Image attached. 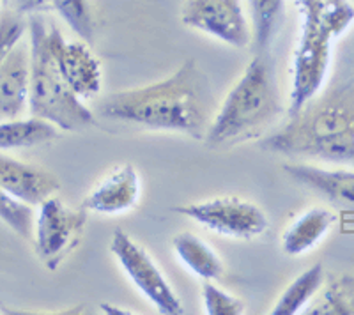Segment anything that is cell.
Returning <instances> with one entry per match:
<instances>
[{
    "instance_id": "6da1fadb",
    "label": "cell",
    "mask_w": 354,
    "mask_h": 315,
    "mask_svg": "<svg viewBox=\"0 0 354 315\" xmlns=\"http://www.w3.org/2000/svg\"><path fill=\"white\" fill-rule=\"evenodd\" d=\"M213 106L209 82L195 61H186L156 84L109 94L97 108L110 121L204 140L214 117Z\"/></svg>"
},
{
    "instance_id": "7a4b0ae2",
    "label": "cell",
    "mask_w": 354,
    "mask_h": 315,
    "mask_svg": "<svg viewBox=\"0 0 354 315\" xmlns=\"http://www.w3.org/2000/svg\"><path fill=\"white\" fill-rule=\"evenodd\" d=\"M282 113L277 78L270 61L259 53L227 94L204 137L209 149H227L259 138Z\"/></svg>"
},
{
    "instance_id": "3957f363",
    "label": "cell",
    "mask_w": 354,
    "mask_h": 315,
    "mask_svg": "<svg viewBox=\"0 0 354 315\" xmlns=\"http://www.w3.org/2000/svg\"><path fill=\"white\" fill-rule=\"evenodd\" d=\"M289 119V124L261 142L262 149L354 165V103L349 97L331 96L317 105L308 103Z\"/></svg>"
},
{
    "instance_id": "277c9868",
    "label": "cell",
    "mask_w": 354,
    "mask_h": 315,
    "mask_svg": "<svg viewBox=\"0 0 354 315\" xmlns=\"http://www.w3.org/2000/svg\"><path fill=\"white\" fill-rule=\"evenodd\" d=\"M50 25L41 15L28 18L30 94L28 112L55 124L62 131H80L96 124L94 113L69 87L50 46Z\"/></svg>"
},
{
    "instance_id": "5b68a950",
    "label": "cell",
    "mask_w": 354,
    "mask_h": 315,
    "mask_svg": "<svg viewBox=\"0 0 354 315\" xmlns=\"http://www.w3.org/2000/svg\"><path fill=\"white\" fill-rule=\"evenodd\" d=\"M338 32L326 18L303 17L301 36L294 50L289 117L301 112L321 90L331 61V41Z\"/></svg>"
},
{
    "instance_id": "8992f818",
    "label": "cell",
    "mask_w": 354,
    "mask_h": 315,
    "mask_svg": "<svg viewBox=\"0 0 354 315\" xmlns=\"http://www.w3.org/2000/svg\"><path fill=\"white\" fill-rule=\"evenodd\" d=\"M87 209H71L61 198L50 197L39 206L34 241L41 262L55 271L80 242L87 223Z\"/></svg>"
},
{
    "instance_id": "52a82bcc",
    "label": "cell",
    "mask_w": 354,
    "mask_h": 315,
    "mask_svg": "<svg viewBox=\"0 0 354 315\" xmlns=\"http://www.w3.org/2000/svg\"><path fill=\"white\" fill-rule=\"evenodd\" d=\"M174 211L227 238L254 239L268 231L264 211L239 197H216L204 202L177 206Z\"/></svg>"
},
{
    "instance_id": "ba28073f",
    "label": "cell",
    "mask_w": 354,
    "mask_h": 315,
    "mask_svg": "<svg viewBox=\"0 0 354 315\" xmlns=\"http://www.w3.org/2000/svg\"><path fill=\"white\" fill-rule=\"evenodd\" d=\"M110 251L121 262L122 269L129 276L138 291L165 315H183L185 307L176 296L170 283L163 276L151 255L133 241L124 231H115L110 241Z\"/></svg>"
},
{
    "instance_id": "9c48e42d",
    "label": "cell",
    "mask_w": 354,
    "mask_h": 315,
    "mask_svg": "<svg viewBox=\"0 0 354 315\" xmlns=\"http://www.w3.org/2000/svg\"><path fill=\"white\" fill-rule=\"evenodd\" d=\"M181 20L186 27L209 34L234 48H246L252 41L241 0H186Z\"/></svg>"
},
{
    "instance_id": "30bf717a",
    "label": "cell",
    "mask_w": 354,
    "mask_h": 315,
    "mask_svg": "<svg viewBox=\"0 0 354 315\" xmlns=\"http://www.w3.org/2000/svg\"><path fill=\"white\" fill-rule=\"evenodd\" d=\"M50 46L66 82L82 99L101 90V62L85 41H68L55 25L48 28Z\"/></svg>"
},
{
    "instance_id": "8fae6325",
    "label": "cell",
    "mask_w": 354,
    "mask_h": 315,
    "mask_svg": "<svg viewBox=\"0 0 354 315\" xmlns=\"http://www.w3.org/2000/svg\"><path fill=\"white\" fill-rule=\"evenodd\" d=\"M0 186L27 206H41L61 190V181L50 170L6 156L0 151Z\"/></svg>"
},
{
    "instance_id": "7c38bea8",
    "label": "cell",
    "mask_w": 354,
    "mask_h": 315,
    "mask_svg": "<svg viewBox=\"0 0 354 315\" xmlns=\"http://www.w3.org/2000/svg\"><path fill=\"white\" fill-rule=\"evenodd\" d=\"M140 198V178L133 165H119L101 179L84 198L82 207L91 213L121 214L133 209Z\"/></svg>"
},
{
    "instance_id": "4fadbf2b",
    "label": "cell",
    "mask_w": 354,
    "mask_h": 315,
    "mask_svg": "<svg viewBox=\"0 0 354 315\" xmlns=\"http://www.w3.org/2000/svg\"><path fill=\"white\" fill-rule=\"evenodd\" d=\"M30 46L20 41L0 66V121L20 119L28 108Z\"/></svg>"
},
{
    "instance_id": "5bb4252c",
    "label": "cell",
    "mask_w": 354,
    "mask_h": 315,
    "mask_svg": "<svg viewBox=\"0 0 354 315\" xmlns=\"http://www.w3.org/2000/svg\"><path fill=\"white\" fill-rule=\"evenodd\" d=\"M283 170L294 181L321 193L335 206L354 211V172L351 170H328L305 163H289Z\"/></svg>"
},
{
    "instance_id": "9a60e30c",
    "label": "cell",
    "mask_w": 354,
    "mask_h": 315,
    "mask_svg": "<svg viewBox=\"0 0 354 315\" xmlns=\"http://www.w3.org/2000/svg\"><path fill=\"white\" fill-rule=\"evenodd\" d=\"M335 223H337V214L326 207H312V209L305 211L283 232L282 250L290 257L306 254L308 250L317 247Z\"/></svg>"
},
{
    "instance_id": "2e32d148",
    "label": "cell",
    "mask_w": 354,
    "mask_h": 315,
    "mask_svg": "<svg viewBox=\"0 0 354 315\" xmlns=\"http://www.w3.org/2000/svg\"><path fill=\"white\" fill-rule=\"evenodd\" d=\"M61 137V131L52 122L39 117L9 119L0 121V151L24 149L50 144Z\"/></svg>"
},
{
    "instance_id": "e0dca14e",
    "label": "cell",
    "mask_w": 354,
    "mask_h": 315,
    "mask_svg": "<svg viewBox=\"0 0 354 315\" xmlns=\"http://www.w3.org/2000/svg\"><path fill=\"white\" fill-rule=\"evenodd\" d=\"M174 250L192 273L204 280H218L223 275V262L216 251L192 232H181L172 239Z\"/></svg>"
},
{
    "instance_id": "ac0fdd59",
    "label": "cell",
    "mask_w": 354,
    "mask_h": 315,
    "mask_svg": "<svg viewBox=\"0 0 354 315\" xmlns=\"http://www.w3.org/2000/svg\"><path fill=\"white\" fill-rule=\"evenodd\" d=\"M301 314L354 315V276H333L326 283H322V287Z\"/></svg>"
},
{
    "instance_id": "d6986e66",
    "label": "cell",
    "mask_w": 354,
    "mask_h": 315,
    "mask_svg": "<svg viewBox=\"0 0 354 315\" xmlns=\"http://www.w3.org/2000/svg\"><path fill=\"white\" fill-rule=\"evenodd\" d=\"M324 283V269L322 264H315V266L308 267L305 273L298 276L290 283L289 287L283 291L277 305L273 307L271 314L273 315H294L301 314L306 308V305L314 299L319 289Z\"/></svg>"
},
{
    "instance_id": "ffe728a7",
    "label": "cell",
    "mask_w": 354,
    "mask_h": 315,
    "mask_svg": "<svg viewBox=\"0 0 354 315\" xmlns=\"http://www.w3.org/2000/svg\"><path fill=\"white\" fill-rule=\"evenodd\" d=\"M252 39L257 53L268 52L282 20L283 0H250Z\"/></svg>"
},
{
    "instance_id": "44dd1931",
    "label": "cell",
    "mask_w": 354,
    "mask_h": 315,
    "mask_svg": "<svg viewBox=\"0 0 354 315\" xmlns=\"http://www.w3.org/2000/svg\"><path fill=\"white\" fill-rule=\"evenodd\" d=\"M52 11H55L82 41L93 43L94 23L88 0H52Z\"/></svg>"
},
{
    "instance_id": "7402d4cb",
    "label": "cell",
    "mask_w": 354,
    "mask_h": 315,
    "mask_svg": "<svg viewBox=\"0 0 354 315\" xmlns=\"http://www.w3.org/2000/svg\"><path fill=\"white\" fill-rule=\"evenodd\" d=\"M0 220L8 223L24 239H32L34 227H36L32 206H27L11 197L2 186H0Z\"/></svg>"
},
{
    "instance_id": "603a6c76",
    "label": "cell",
    "mask_w": 354,
    "mask_h": 315,
    "mask_svg": "<svg viewBox=\"0 0 354 315\" xmlns=\"http://www.w3.org/2000/svg\"><path fill=\"white\" fill-rule=\"evenodd\" d=\"M27 28L28 21L15 9L9 8L0 15V66L4 64L12 48L20 43Z\"/></svg>"
},
{
    "instance_id": "cb8c5ba5",
    "label": "cell",
    "mask_w": 354,
    "mask_h": 315,
    "mask_svg": "<svg viewBox=\"0 0 354 315\" xmlns=\"http://www.w3.org/2000/svg\"><path fill=\"white\" fill-rule=\"evenodd\" d=\"M202 298H204L205 314L209 315H241L246 310L241 299L221 291L214 283H211V280L202 285Z\"/></svg>"
},
{
    "instance_id": "d4e9b609",
    "label": "cell",
    "mask_w": 354,
    "mask_h": 315,
    "mask_svg": "<svg viewBox=\"0 0 354 315\" xmlns=\"http://www.w3.org/2000/svg\"><path fill=\"white\" fill-rule=\"evenodd\" d=\"M9 8L24 17L43 15V12H52V0H11Z\"/></svg>"
},
{
    "instance_id": "484cf974",
    "label": "cell",
    "mask_w": 354,
    "mask_h": 315,
    "mask_svg": "<svg viewBox=\"0 0 354 315\" xmlns=\"http://www.w3.org/2000/svg\"><path fill=\"white\" fill-rule=\"evenodd\" d=\"M0 2H2V0H0Z\"/></svg>"
},
{
    "instance_id": "4316f807",
    "label": "cell",
    "mask_w": 354,
    "mask_h": 315,
    "mask_svg": "<svg viewBox=\"0 0 354 315\" xmlns=\"http://www.w3.org/2000/svg\"><path fill=\"white\" fill-rule=\"evenodd\" d=\"M353 2H354V0H353Z\"/></svg>"
}]
</instances>
